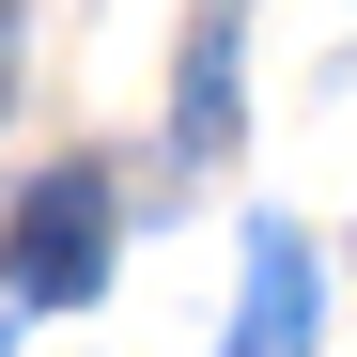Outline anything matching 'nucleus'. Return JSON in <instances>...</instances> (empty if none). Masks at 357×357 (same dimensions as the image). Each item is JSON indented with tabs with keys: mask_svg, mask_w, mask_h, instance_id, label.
<instances>
[{
	"mask_svg": "<svg viewBox=\"0 0 357 357\" xmlns=\"http://www.w3.org/2000/svg\"><path fill=\"white\" fill-rule=\"evenodd\" d=\"M109 171L93 155H63V171H31L16 187V218H0V295H16V311H78V295L109 280Z\"/></svg>",
	"mask_w": 357,
	"mask_h": 357,
	"instance_id": "1",
	"label": "nucleus"
},
{
	"mask_svg": "<svg viewBox=\"0 0 357 357\" xmlns=\"http://www.w3.org/2000/svg\"><path fill=\"white\" fill-rule=\"evenodd\" d=\"M218 357H311V233L295 218H249V311Z\"/></svg>",
	"mask_w": 357,
	"mask_h": 357,
	"instance_id": "2",
	"label": "nucleus"
},
{
	"mask_svg": "<svg viewBox=\"0 0 357 357\" xmlns=\"http://www.w3.org/2000/svg\"><path fill=\"white\" fill-rule=\"evenodd\" d=\"M233 125H249V31H233V0H202L187 78H171V140H187V155H233Z\"/></svg>",
	"mask_w": 357,
	"mask_h": 357,
	"instance_id": "3",
	"label": "nucleus"
},
{
	"mask_svg": "<svg viewBox=\"0 0 357 357\" xmlns=\"http://www.w3.org/2000/svg\"><path fill=\"white\" fill-rule=\"evenodd\" d=\"M0 109H16V0H0Z\"/></svg>",
	"mask_w": 357,
	"mask_h": 357,
	"instance_id": "4",
	"label": "nucleus"
}]
</instances>
